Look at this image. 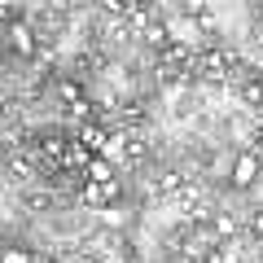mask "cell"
I'll return each instance as SVG.
<instances>
[{"label": "cell", "instance_id": "8992f818", "mask_svg": "<svg viewBox=\"0 0 263 263\" xmlns=\"http://www.w3.org/2000/svg\"><path fill=\"white\" fill-rule=\"evenodd\" d=\"M241 101L254 105V110L263 105V84H259V79H246V84H241Z\"/></svg>", "mask_w": 263, "mask_h": 263}, {"label": "cell", "instance_id": "30bf717a", "mask_svg": "<svg viewBox=\"0 0 263 263\" xmlns=\"http://www.w3.org/2000/svg\"><path fill=\"white\" fill-rule=\"evenodd\" d=\"M250 141H254V145H259V149H263V123H259V127H254V136H250Z\"/></svg>", "mask_w": 263, "mask_h": 263}, {"label": "cell", "instance_id": "3957f363", "mask_svg": "<svg viewBox=\"0 0 263 263\" xmlns=\"http://www.w3.org/2000/svg\"><path fill=\"white\" fill-rule=\"evenodd\" d=\"M57 97H62V101L70 105L75 114H84V110H88V101H84V84H75L70 75H62V79H57Z\"/></svg>", "mask_w": 263, "mask_h": 263}, {"label": "cell", "instance_id": "ba28073f", "mask_svg": "<svg viewBox=\"0 0 263 263\" xmlns=\"http://www.w3.org/2000/svg\"><path fill=\"white\" fill-rule=\"evenodd\" d=\"M233 228H237V224H233V219H228V215H215V233H219V237H228V233H233Z\"/></svg>", "mask_w": 263, "mask_h": 263}, {"label": "cell", "instance_id": "7a4b0ae2", "mask_svg": "<svg viewBox=\"0 0 263 263\" xmlns=\"http://www.w3.org/2000/svg\"><path fill=\"white\" fill-rule=\"evenodd\" d=\"M259 167H263V162H259V149H241V154H237V158H233V184H254V180H259Z\"/></svg>", "mask_w": 263, "mask_h": 263}, {"label": "cell", "instance_id": "6da1fadb", "mask_svg": "<svg viewBox=\"0 0 263 263\" xmlns=\"http://www.w3.org/2000/svg\"><path fill=\"white\" fill-rule=\"evenodd\" d=\"M5 40H9V48H13L18 57H35V48H40V44H35V31H31L22 18H9V22H5Z\"/></svg>", "mask_w": 263, "mask_h": 263}, {"label": "cell", "instance_id": "9c48e42d", "mask_svg": "<svg viewBox=\"0 0 263 263\" xmlns=\"http://www.w3.org/2000/svg\"><path fill=\"white\" fill-rule=\"evenodd\" d=\"M250 233L263 241V211H254V219H250Z\"/></svg>", "mask_w": 263, "mask_h": 263}, {"label": "cell", "instance_id": "5b68a950", "mask_svg": "<svg viewBox=\"0 0 263 263\" xmlns=\"http://www.w3.org/2000/svg\"><path fill=\"white\" fill-rule=\"evenodd\" d=\"M0 263H35V254H31L27 246H5V250H0Z\"/></svg>", "mask_w": 263, "mask_h": 263}, {"label": "cell", "instance_id": "277c9868", "mask_svg": "<svg viewBox=\"0 0 263 263\" xmlns=\"http://www.w3.org/2000/svg\"><path fill=\"white\" fill-rule=\"evenodd\" d=\"M79 176H84L88 184H114V167L101 158V154H92V158H88V167L79 171Z\"/></svg>", "mask_w": 263, "mask_h": 263}, {"label": "cell", "instance_id": "52a82bcc", "mask_svg": "<svg viewBox=\"0 0 263 263\" xmlns=\"http://www.w3.org/2000/svg\"><path fill=\"white\" fill-rule=\"evenodd\" d=\"M145 40H149V44H167V27H162L158 18H154V22H145Z\"/></svg>", "mask_w": 263, "mask_h": 263}]
</instances>
